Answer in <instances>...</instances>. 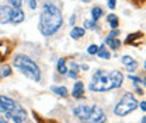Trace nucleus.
<instances>
[{
	"mask_svg": "<svg viewBox=\"0 0 146 123\" xmlns=\"http://www.w3.org/2000/svg\"><path fill=\"white\" fill-rule=\"evenodd\" d=\"M62 22H63L62 11L54 4L45 3L41 11V18H39V30L42 35H54L62 27Z\"/></svg>",
	"mask_w": 146,
	"mask_h": 123,
	"instance_id": "nucleus-1",
	"label": "nucleus"
},
{
	"mask_svg": "<svg viewBox=\"0 0 146 123\" xmlns=\"http://www.w3.org/2000/svg\"><path fill=\"white\" fill-rule=\"evenodd\" d=\"M124 76L121 71H111L107 73L104 70H97L93 76V81L90 84V89L96 92H104L112 88L121 87Z\"/></svg>",
	"mask_w": 146,
	"mask_h": 123,
	"instance_id": "nucleus-2",
	"label": "nucleus"
},
{
	"mask_svg": "<svg viewBox=\"0 0 146 123\" xmlns=\"http://www.w3.org/2000/svg\"><path fill=\"white\" fill-rule=\"evenodd\" d=\"M14 66L20 69L28 78L34 80V81H39L41 78V71L39 67L35 64V62H33L28 56L25 55H18L17 57L14 59Z\"/></svg>",
	"mask_w": 146,
	"mask_h": 123,
	"instance_id": "nucleus-3",
	"label": "nucleus"
},
{
	"mask_svg": "<svg viewBox=\"0 0 146 123\" xmlns=\"http://www.w3.org/2000/svg\"><path fill=\"white\" fill-rule=\"evenodd\" d=\"M136 108H138V101L133 98L132 94L127 92V94H124V97L121 98V101L114 108V113L117 116H127L128 113H131Z\"/></svg>",
	"mask_w": 146,
	"mask_h": 123,
	"instance_id": "nucleus-4",
	"label": "nucleus"
},
{
	"mask_svg": "<svg viewBox=\"0 0 146 123\" xmlns=\"http://www.w3.org/2000/svg\"><path fill=\"white\" fill-rule=\"evenodd\" d=\"M87 123H104L106 122V115L100 106H93L90 111V115L87 118Z\"/></svg>",
	"mask_w": 146,
	"mask_h": 123,
	"instance_id": "nucleus-5",
	"label": "nucleus"
},
{
	"mask_svg": "<svg viewBox=\"0 0 146 123\" xmlns=\"http://www.w3.org/2000/svg\"><path fill=\"white\" fill-rule=\"evenodd\" d=\"M9 118H11L13 120H14V123H24L25 120H27V112L21 108V106H14L9 113H6Z\"/></svg>",
	"mask_w": 146,
	"mask_h": 123,
	"instance_id": "nucleus-6",
	"label": "nucleus"
},
{
	"mask_svg": "<svg viewBox=\"0 0 146 123\" xmlns=\"http://www.w3.org/2000/svg\"><path fill=\"white\" fill-rule=\"evenodd\" d=\"M90 111L91 108L87 105H79L76 106V108H73V113L80 119V120H87V118H89V115H90Z\"/></svg>",
	"mask_w": 146,
	"mask_h": 123,
	"instance_id": "nucleus-7",
	"label": "nucleus"
},
{
	"mask_svg": "<svg viewBox=\"0 0 146 123\" xmlns=\"http://www.w3.org/2000/svg\"><path fill=\"white\" fill-rule=\"evenodd\" d=\"M14 106H16V102L11 98H7L4 95H0V111H3L4 113H9Z\"/></svg>",
	"mask_w": 146,
	"mask_h": 123,
	"instance_id": "nucleus-8",
	"label": "nucleus"
},
{
	"mask_svg": "<svg viewBox=\"0 0 146 123\" xmlns=\"http://www.w3.org/2000/svg\"><path fill=\"white\" fill-rule=\"evenodd\" d=\"M13 9L9 6H0V24H6L11 20Z\"/></svg>",
	"mask_w": 146,
	"mask_h": 123,
	"instance_id": "nucleus-9",
	"label": "nucleus"
},
{
	"mask_svg": "<svg viewBox=\"0 0 146 123\" xmlns=\"http://www.w3.org/2000/svg\"><path fill=\"white\" fill-rule=\"evenodd\" d=\"M11 22H14V24H20V22H23L24 21V11L18 7V9H14L13 10V13H11V20H10Z\"/></svg>",
	"mask_w": 146,
	"mask_h": 123,
	"instance_id": "nucleus-10",
	"label": "nucleus"
},
{
	"mask_svg": "<svg viewBox=\"0 0 146 123\" xmlns=\"http://www.w3.org/2000/svg\"><path fill=\"white\" fill-rule=\"evenodd\" d=\"M83 94H84V86H83L82 81H77V83L74 84V87H73L72 95L73 97H76V98H80Z\"/></svg>",
	"mask_w": 146,
	"mask_h": 123,
	"instance_id": "nucleus-11",
	"label": "nucleus"
},
{
	"mask_svg": "<svg viewBox=\"0 0 146 123\" xmlns=\"http://www.w3.org/2000/svg\"><path fill=\"white\" fill-rule=\"evenodd\" d=\"M106 43L108 45L111 49H114V51H117V49L121 46V42H119L115 36H111V35H108L106 38Z\"/></svg>",
	"mask_w": 146,
	"mask_h": 123,
	"instance_id": "nucleus-12",
	"label": "nucleus"
},
{
	"mask_svg": "<svg viewBox=\"0 0 146 123\" xmlns=\"http://www.w3.org/2000/svg\"><path fill=\"white\" fill-rule=\"evenodd\" d=\"M83 35H84V30L80 28V27H73V30L70 31V36H72L73 39H79V38H82Z\"/></svg>",
	"mask_w": 146,
	"mask_h": 123,
	"instance_id": "nucleus-13",
	"label": "nucleus"
},
{
	"mask_svg": "<svg viewBox=\"0 0 146 123\" xmlns=\"http://www.w3.org/2000/svg\"><path fill=\"white\" fill-rule=\"evenodd\" d=\"M58 71H59L60 74H66V73H68L66 60H65V59H59V60H58Z\"/></svg>",
	"mask_w": 146,
	"mask_h": 123,
	"instance_id": "nucleus-14",
	"label": "nucleus"
},
{
	"mask_svg": "<svg viewBox=\"0 0 146 123\" xmlns=\"http://www.w3.org/2000/svg\"><path fill=\"white\" fill-rule=\"evenodd\" d=\"M51 91H54L56 95H60V97H66L68 95V89L65 87H51Z\"/></svg>",
	"mask_w": 146,
	"mask_h": 123,
	"instance_id": "nucleus-15",
	"label": "nucleus"
},
{
	"mask_svg": "<svg viewBox=\"0 0 146 123\" xmlns=\"http://www.w3.org/2000/svg\"><path fill=\"white\" fill-rule=\"evenodd\" d=\"M97 55L101 57V59H110L111 55H110L108 51H106L104 46H98V51H97Z\"/></svg>",
	"mask_w": 146,
	"mask_h": 123,
	"instance_id": "nucleus-16",
	"label": "nucleus"
},
{
	"mask_svg": "<svg viewBox=\"0 0 146 123\" xmlns=\"http://www.w3.org/2000/svg\"><path fill=\"white\" fill-rule=\"evenodd\" d=\"M10 74H11V67L9 64L0 67V77H9Z\"/></svg>",
	"mask_w": 146,
	"mask_h": 123,
	"instance_id": "nucleus-17",
	"label": "nucleus"
},
{
	"mask_svg": "<svg viewBox=\"0 0 146 123\" xmlns=\"http://www.w3.org/2000/svg\"><path fill=\"white\" fill-rule=\"evenodd\" d=\"M91 16H93V21H97L98 18L103 16V10H101L100 7H94V9L91 10Z\"/></svg>",
	"mask_w": 146,
	"mask_h": 123,
	"instance_id": "nucleus-18",
	"label": "nucleus"
},
{
	"mask_svg": "<svg viewBox=\"0 0 146 123\" xmlns=\"http://www.w3.org/2000/svg\"><path fill=\"white\" fill-rule=\"evenodd\" d=\"M107 20H108L111 28H117V27H118V17H117V16L110 14V16H107Z\"/></svg>",
	"mask_w": 146,
	"mask_h": 123,
	"instance_id": "nucleus-19",
	"label": "nucleus"
},
{
	"mask_svg": "<svg viewBox=\"0 0 146 123\" xmlns=\"http://www.w3.org/2000/svg\"><path fill=\"white\" fill-rule=\"evenodd\" d=\"M69 77L70 78H77V64L72 62V70L69 71Z\"/></svg>",
	"mask_w": 146,
	"mask_h": 123,
	"instance_id": "nucleus-20",
	"label": "nucleus"
},
{
	"mask_svg": "<svg viewBox=\"0 0 146 123\" xmlns=\"http://www.w3.org/2000/svg\"><path fill=\"white\" fill-rule=\"evenodd\" d=\"M138 36H142V34H141V32H136V34L129 35L127 38V41H125V43H131V42H133V39H135V38H138Z\"/></svg>",
	"mask_w": 146,
	"mask_h": 123,
	"instance_id": "nucleus-21",
	"label": "nucleus"
},
{
	"mask_svg": "<svg viewBox=\"0 0 146 123\" xmlns=\"http://www.w3.org/2000/svg\"><path fill=\"white\" fill-rule=\"evenodd\" d=\"M84 27H86V28H90V30H93V28H96V21H90V20H84Z\"/></svg>",
	"mask_w": 146,
	"mask_h": 123,
	"instance_id": "nucleus-22",
	"label": "nucleus"
},
{
	"mask_svg": "<svg viewBox=\"0 0 146 123\" xmlns=\"http://www.w3.org/2000/svg\"><path fill=\"white\" fill-rule=\"evenodd\" d=\"M97 51H98V46H97V45H91V46L87 48V52L90 53V55H96Z\"/></svg>",
	"mask_w": 146,
	"mask_h": 123,
	"instance_id": "nucleus-23",
	"label": "nucleus"
},
{
	"mask_svg": "<svg viewBox=\"0 0 146 123\" xmlns=\"http://www.w3.org/2000/svg\"><path fill=\"white\" fill-rule=\"evenodd\" d=\"M127 67H128V70H129V71H133L135 69H136V67H138V63H136V62L133 60V62H131V63L128 64Z\"/></svg>",
	"mask_w": 146,
	"mask_h": 123,
	"instance_id": "nucleus-24",
	"label": "nucleus"
},
{
	"mask_svg": "<svg viewBox=\"0 0 146 123\" xmlns=\"http://www.w3.org/2000/svg\"><path fill=\"white\" fill-rule=\"evenodd\" d=\"M10 3H11V6H13L14 9L21 7V0H10Z\"/></svg>",
	"mask_w": 146,
	"mask_h": 123,
	"instance_id": "nucleus-25",
	"label": "nucleus"
},
{
	"mask_svg": "<svg viewBox=\"0 0 146 123\" xmlns=\"http://www.w3.org/2000/svg\"><path fill=\"white\" fill-rule=\"evenodd\" d=\"M131 62H133V59H132V57H129V56H124V57H122V63H124L125 66H128Z\"/></svg>",
	"mask_w": 146,
	"mask_h": 123,
	"instance_id": "nucleus-26",
	"label": "nucleus"
},
{
	"mask_svg": "<svg viewBox=\"0 0 146 123\" xmlns=\"http://www.w3.org/2000/svg\"><path fill=\"white\" fill-rule=\"evenodd\" d=\"M28 4H30V7H31L33 10L36 7V1H35V0H28Z\"/></svg>",
	"mask_w": 146,
	"mask_h": 123,
	"instance_id": "nucleus-27",
	"label": "nucleus"
},
{
	"mask_svg": "<svg viewBox=\"0 0 146 123\" xmlns=\"http://www.w3.org/2000/svg\"><path fill=\"white\" fill-rule=\"evenodd\" d=\"M129 80H131V81H133V83H142V81H141V78L133 77V76H129Z\"/></svg>",
	"mask_w": 146,
	"mask_h": 123,
	"instance_id": "nucleus-28",
	"label": "nucleus"
},
{
	"mask_svg": "<svg viewBox=\"0 0 146 123\" xmlns=\"http://www.w3.org/2000/svg\"><path fill=\"white\" fill-rule=\"evenodd\" d=\"M108 7L111 9V10L115 9V0H108Z\"/></svg>",
	"mask_w": 146,
	"mask_h": 123,
	"instance_id": "nucleus-29",
	"label": "nucleus"
},
{
	"mask_svg": "<svg viewBox=\"0 0 146 123\" xmlns=\"http://www.w3.org/2000/svg\"><path fill=\"white\" fill-rule=\"evenodd\" d=\"M1 43V42H0ZM7 55V49H3V51H0V60H3V57Z\"/></svg>",
	"mask_w": 146,
	"mask_h": 123,
	"instance_id": "nucleus-30",
	"label": "nucleus"
},
{
	"mask_svg": "<svg viewBox=\"0 0 146 123\" xmlns=\"http://www.w3.org/2000/svg\"><path fill=\"white\" fill-rule=\"evenodd\" d=\"M110 35H111V36H118V35H119V31H118V30H115V28H114V31H112V32H111V34H110Z\"/></svg>",
	"mask_w": 146,
	"mask_h": 123,
	"instance_id": "nucleus-31",
	"label": "nucleus"
},
{
	"mask_svg": "<svg viewBox=\"0 0 146 123\" xmlns=\"http://www.w3.org/2000/svg\"><path fill=\"white\" fill-rule=\"evenodd\" d=\"M141 109H142L143 112L146 111V102H145V101H142V102H141Z\"/></svg>",
	"mask_w": 146,
	"mask_h": 123,
	"instance_id": "nucleus-32",
	"label": "nucleus"
},
{
	"mask_svg": "<svg viewBox=\"0 0 146 123\" xmlns=\"http://www.w3.org/2000/svg\"><path fill=\"white\" fill-rule=\"evenodd\" d=\"M82 69H83V70H89V66H87V64H83Z\"/></svg>",
	"mask_w": 146,
	"mask_h": 123,
	"instance_id": "nucleus-33",
	"label": "nucleus"
},
{
	"mask_svg": "<svg viewBox=\"0 0 146 123\" xmlns=\"http://www.w3.org/2000/svg\"><path fill=\"white\" fill-rule=\"evenodd\" d=\"M74 21H76V17H74V16H72V18H70V24H73Z\"/></svg>",
	"mask_w": 146,
	"mask_h": 123,
	"instance_id": "nucleus-34",
	"label": "nucleus"
},
{
	"mask_svg": "<svg viewBox=\"0 0 146 123\" xmlns=\"http://www.w3.org/2000/svg\"><path fill=\"white\" fill-rule=\"evenodd\" d=\"M142 123H146V116H143V118H142Z\"/></svg>",
	"mask_w": 146,
	"mask_h": 123,
	"instance_id": "nucleus-35",
	"label": "nucleus"
},
{
	"mask_svg": "<svg viewBox=\"0 0 146 123\" xmlns=\"http://www.w3.org/2000/svg\"><path fill=\"white\" fill-rule=\"evenodd\" d=\"M0 123H6V122H4V120H3V119H0Z\"/></svg>",
	"mask_w": 146,
	"mask_h": 123,
	"instance_id": "nucleus-36",
	"label": "nucleus"
},
{
	"mask_svg": "<svg viewBox=\"0 0 146 123\" xmlns=\"http://www.w3.org/2000/svg\"><path fill=\"white\" fill-rule=\"evenodd\" d=\"M83 1H90V0H83Z\"/></svg>",
	"mask_w": 146,
	"mask_h": 123,
	"instance_id": "nucleus-37",
	"label": "nucleus"
}]
</instances>
